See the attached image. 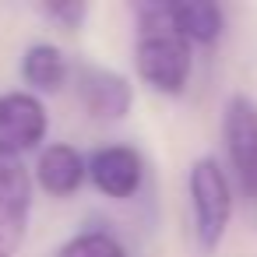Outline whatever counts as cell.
<instances>
[{
	"instance_id": "obj_1",
	"label": "cell",
	"mask_w": 257,
	"mask_h": 257,
	"mask_svg": "<svg viewBox=\"0 0 257 257\" xmlns=\"http://www.w3.org/2000/svg\"><path fill=\"white\" fill-rule=\"evenodd\" d=\"M134 18H138L134 67L141 81L162 95H180L190 81L194 57L190 46L169 29L166 4H134Z\"/></svg>"
},
{
	"instance_id": "obj_2",
	"label": "cell",
	"mask_w": 257,
	"mask_h": 257,
	"mask_svg": "<svg viewBox=\"0 0 257 257\" xmlns=\"http://www.w3.org/2000/svg\"><path fill=\"white\" fill-rule=\"evenodd\" d=\"M187 187H190V211H194L197 243L204 253H215L222 246L229 218H232V183L211 155H201L190 166Z\"/></svg>"
},
{
	"instance_id": "obj_3",
	"label": "cell",
	"mask_w": 257,
	"mask_h": 257,
	"mask_svg": "<svg viewBox=\"0 0 257 257\" xmlns=\"http://www.w3.org/2000/svg\"><path fill=\"white\" fill-rule=\"evenodd\" d=\"M222 145H225V159L236 176V187L243 190V197L257 201V102L243 92L225 99Z\"/></svg>"
},
{
	"instance_id": "obj_4",
	"label": "cell",
	"mask_w": 257,
	"mask_h": 257,
	"mask_svg": "<svg viewBox=\"0 0 257 257\" xmlns=\"http://www.w3.org/2000/svg\"><path fill=\"white\" fill-rule=\"evenodd\" d=\"M32 215V176L18 155L0 152V257H18Z\"/></svg>"
},
{
	"instance_id": "obj_5",
	"label": "cell",
	"mask_w": 257,
	"mask_h": 257,
	"mask_svg": "<svg viewBox=\"0 0 257 257\" xmlns=\"http://www.w3.org/2000/svg\"><path fill=\"white\" fill-rule=\"evenodd\" d=\"M50 131L46 106L32 92H4L0 95V152L4 155H25L39 148V141Z\"/></svg>"
},
{
	"instance_id": "obj_6",
	"label": "cell",
	"mask_w": 257,
	"mask_h": 257,
	"mask_svg": "<svg viewBox=\"0 0 257 257\" xmlns=\"http://www.w3.org/2000/svg\"><path fill=\"white\" fill-rule=\"evenodd\" d=\"M78 99L88 109L92 120L113 123L123 120L134 106V85L113 71V67H99V64H85L78 71Z\"/></svg>"
},
{
	"instance_id": "obj_7",
	"label": "cell",
	"mask_w": 257,
	"mask_h": 257,
	"mask_svg": "<svg viewBox=\"0 0 257 257\" xmlns=\"http://www.w3.org/2000/svg\"><path fill=\"white\" fill-rule=\"evenodd\" d=\"M85 166H88V176H92L95 190L106 194V197H113V201H127V197H134L141 190L145 159L131 145H106Z\"/></svg>"
},
{
	"instance_id": "obj_8",
	"label": "cell",
	"mask_w": 257,
	"mask_h": 257,
	"mask_svg": "<svg viewBox=\"0 0 257 257\" xmlns=\"http://www.w3.org/2000/svg\"><path fill=\"white\" fill-rule=\"evenodd\" d=\"M88 166L74 145H46L36 162V180L50 197H71L81 190Z\"/></svg>"
},
{
	"instance_id": "obj_9",
	"label": "cell",
	"mask_w": 257,
	"mask_h": 257,
	"mask_svg": "<svg viewBox=\"0 0 257 257\" xmlns=\"http://www.w3.org/2000/svg\"><path fill=\"white\" fill-rule=\"evenodd\" d=\"M166 22L169 29L190 46H211L218 43L222 29H225V15L211 0H180V4H166Z\"/></svg>"
},
{
	"instance_id": "obj_10",
	"label": "cell",
	"mask_w": 257,
	"mask_h": 257,
	"mask_svg": "<svg viewBox=\"0 0 257 257\" xmlns=\"http://www.w3.org/2000/svg\"><path fill=\"white\" fill-rule=\"evenodd\" d=\"M71 67H67V57L60 53V46L53 43H36L25 50L22 57V78L36 88V92H60L64 81H67Z\"/></svg>"
},
{
	"instance_id": "obj_11",
	"label": "cell",
	"mask_w": 257,
	"mask_h": 257,
	"mask_svg": "<svg viewBox=\"0 0 257 257\" xmlns=\"http://www.w3.org/2000/svg\"><path fill=\"white\" fill-rule=\"evenodd\" d=\"M57 257H127V250H123V243H120L113 232H106V229H88V232L71 236V239L60 246Z\"/></svg>"
},
{
	"instance_id": "obj_12",
	"label": "cell",
	"mask_w": 257,
	"mask_h": 257,
	"mask_svg": "<svg viewBox=\"0 0 257 257\" xmlns=\"http://www.w3.org/2000/svg\"><path fill=\"white\" fill-rule=\"evenodd\" d=\"M39 11L67 32H78L88 18V4H78V0H57V4H43Z\"/></svg>"
}]
</instances>
